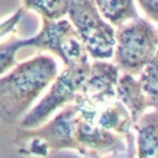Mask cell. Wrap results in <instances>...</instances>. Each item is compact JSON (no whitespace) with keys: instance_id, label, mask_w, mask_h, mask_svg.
I'll list each match as a JSON object with an SVG mask.
<instances>
[{"instance_id":"cell-1","label":"cell","mask_w":158,"mask_h":158,"mask_svg":"<svg viewBox=\"0 0 158 158\" xmlns=\"http://www.w3.org/2000/svg\"><path fill=\"white\" fill-rule=\"evenodd\" d=\"M58 74L54 58L37 54L0 75V122L16 123Z\"/></svg>"},{"instance_id":"cell-2","label":"cell","mask_w":158,"mask_h":158,"mask_svg":"<svg viewBox=\"0 0 158 158\" xmlns=\"http://www.w3.org/2000/svg\"><path fill=\"white\" fill-rule=\"evenodd\" d=\"M78 121V109L73 102H69L53 118L40 125V127H19L14 142L19 146V152L26 156L47 157L51 152L65 148L80 153L81 147L74 137Z\"/></svg>"},{"instance_id":"cell-3","label":"cell","mask_w":158,"mask_h":158,"mask_svg":"<svg viewBox=\"0 0 158 158\" xmlns=\"http://www.w3.org/2000/svg\"><path fill=\"white\" fill-rule=\"evenodd\" d=\"M158 32L146 19L137 16L115 30L114 64L120 72L137 75L157 56Z\"/></svg>"},{"instance_id":"cell-4","label":"cell","mask_w":158,"mask_h":158,"mask_svg":"<svg viewBox=\"0 0 158 158\" xmlns=\"http://www.w3.org/2000/svg\"><path fill=\"white\" fill-rule=\"evenodd\" d=\"M67 15L90 58H112L115 28L101 17L93 0H69Z\"/></svg>"},{"instance_id":"cell-5","label":"cell","mask_w":158,"mask_h":158,"mask_svg":"<svg viewBox=\"0 0 158 158\" xmlns=\"http://www.w3.org/2000/svg\"><path fill=\"white\" fill-rule=\"evenodd\" d=\"M89 69V60L65 67L52 80V85L48 93L41 99V101L31 111H27L21 117L20 127H37L44 123L54 111L72 102L83 81L88 77Z\"/></svg>"},{"instance_id":"cell-6","label":"cell","mask_w":158,"mask_h":158,"mask_svg":"<svg viewBox=\"0 0 158 158\" xmlns=\"http://www.w3.org/2000/svg\"><path fill=\"white\" fill-rule=\"evenodd\" d=\"M20 46L48 51L62 59L65 67L88 62L89 56L69 20L42 19L38 33L30 38H20Z\"/></svg>"},{"instance_id":"cell-7","label":"cell","mask_w":158,"mask_h":158,"mask_svg":"<svg viewBox=\"0 0 158 158\" xmlns=\"http://www.w3.org/2000/svg\"><path fill=\"white\" fill-rule=\"evenodd\" d=\"M120 75L118 68L106 60H94L89 74L73 99L80 116L98 115L106 102L116 99V84Z\"/></svg>"},{"instance_id":"cell-8","label":"cell","mask_w":158,"mask_h":158,"mask_svg":"<svg viewBox=\"0 0 158 158\" xmlns=\"http://www.w3.org/2000/svg\"><path fill=\"white\" fill-rule=\"evenodd\" d=\"M74 137L81 147V152L91 151L98 154H115L126 151L123 137L100 127L95 121H86L79 117Z\"/></svg>"},{"instance_id":"cell-9","label":"cell","mask_w":158,"mask_h":158,"mask_svg":"<svg viewBox=\"0 0 158 158\" xmlns=\"http://www.w3.org/2000/svg\"><path fill=\"white\" fill-rule=\"evenodd\" d=\"M116 99L120 100L128 110L132 120V125L146 112L148 107H153L151 100L142 91L139 83L135 79V75L122 73L118 75L116 84Z\"/></svg>"},{"instance_id":"cell-10","label":"cell","mask_w":158,"mask_h":158,"mask_svg":"<svg viewBox=\"0 0 158 158\" xmlns=\"http://www.w3.org/2000/svg\"><path fill=\"white\" fill-rule=\"evenodd\" d=\"M132 127L137 132V158H158L157 109L143 114Z\"/></svg>"},{"instance_id":"cell-11","label":"cell","mask_w":158,"mask_h":158,"mask_svg":"<svg viewBox=\"0 0 158 158\" xmlns=\"http://www.w3.org/2000/svg\"><path fill=\"white\" fill-rule=\"evenodd\" d=\"M95 122L100 127L112 131L123 138L132 128L131 115L125 105L117 99L106 102L99 109Z\"/></svg>"},{"instance_id":"cell-12","label":"cell","mask_w":158,"mask_h":158,"mask_svg":"<svg viewBox=\"0 0 158 158\" xmlns=\"http://www.w3.org/2000/svg\"><path fill=\"white\" fill-rule=\"evenodd\" d=\"M101 17L112 27H118L138 15L133 0H93Z\"/></svg>"},{"instance_id":"cell-13","label":"cell","mask_w":158,"mask_h":158,"mask_svg":"<svg viewBox=\"0 0 158 158\" xmlns=\"http://www.w3.org/2000/svg\"><path fill=\"white\" fill-rule=\"evenodd\" d=\"M22 7L37 12L42 19L59 20L65 17L69 0H22Z\"/></svg>"},{"instance_id":"cell-14","label":"cell","mask_w":158,"mask_h":158,"mask_svg":"<svg viewBox=\"0 0 158 158\" xmlns=\"http://www.w3.org/2000/svg\"><path fill=\"white\" fill-rule=\"evenodd\" d=\"M139 86L151 100L154 109H158V85H157V56H154L138 73Z\"/></svg>"},{"instance_id":"cell-15","label":"cell","mask_w":158,"mask_h":158,"mask_svg":"<svg viewBox=\"0 0 158 158\" xmlns=\"http://www.w3.org/2000/svg\"><path fill=\"white\" fill-rule=\"evenodd\" d=\"M20 48V38H10L0 43V75L16 64V53Z\"/></svg>"},{"instance_id":"cell-16","label":"cell","mask_w":158,"mask_h":158,"mask_svg":"<svg viewBox=\"0 0 158 158\" xmlns=\"http://www.w3.org/2000/svg\"><path fill=\"white\" fill-rule=\"evenodd\" d=\"M25 11H26V10L21 6V7H19V9H16V10H15L10 16H7L4 21L0 22V40L15 31L17 23H19L20 20L22 19Z\"/></svg>"},{"instance_id":"cell-17","label":"cell","mask_w":158,"mask_h":158,"mask_svg":"<svg viewBox=\"0 0 158 158\" xmlns=\"http://www.w3.org/2000/svg\"><path fill=\"white\" fill-rule=\"evenodd\" d=\"M126 151H127V158H135L136 157V143H135V136L132 132H128L126 136ZM84 158H100V154L91 152V151H84L80 153Z\"/></svg>"},{"instance_id":"cell-18","label":"cell","mask_w":158,"mask_h":158,"mask_svg":"<svg viewBox=\"0 0 158 158\" xmlns=\"http://www.w3.org/2000/svg\"><path fill=\"white\" fill-rule=\"evenodd\" d=\"M137 1L151 20L153 21L158 20V0H137Z\"/></svg>"}]
</instances>
